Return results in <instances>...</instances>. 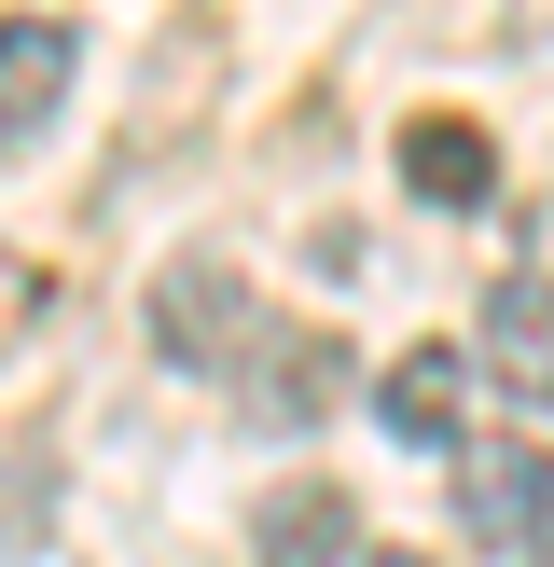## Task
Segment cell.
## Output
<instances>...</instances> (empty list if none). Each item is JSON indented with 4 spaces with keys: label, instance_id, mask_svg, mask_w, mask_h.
<instances>
[{
    "label": "cell",
    "instance_id": "obj_1",
    "mask_svg": "<svg viewBox=\"0 0 554 567\" xmlns=\"http://www.w3.org/2000/svg\"><path fill=\"white\" fill-rule=\"evenodd\" d=\"M138 332H153L166 374H249V347H264V291H249V264H222V249H166L153 291H138Z\"/></svg>",
    "mask_w": 554,
    "mask_h": 567
},
{
    "label": "cell",
    "instance_id": "obj_2",
    "mask_svg": "<svg viewBox=\"0 0 554 567\" xmlns=\"http://www.w3.org/2000/svg\"><path fill=\"white\" fill-rule=\"evenodd\" d=\"M70 83H83V28L70 14H0V153H42Z\"/></svg>",
    "mask_w": 554,
    "mask_h": 567
},
{
    "label": "cell",
    "instance_id": "obj_3",
    "mask_svg": "<svg viewBox=\"0 0 554 567\" xmlns=\"http://www.w3.org/2000/svg\"><path fill=\"white\" fill-rule=\"evenodd\" d=\"M471 374H499V402L554 415V277L541 264L485 291V319H471Z\"/></svg>",
    "mask_w": 554,
    "mask_h": 567
},
{
    "label": "cell",
    "instance_id": "obj_4",
    "mask_svg": "<svg viewBox=\"0 0 554 567\" xmlns=\"http://www.w3.org/2000/svg\"><path fill=\"white\" fill-rule=\"evenodd\" d=\"M249 430H319V415H332V388H347V347H332V332L319 319H277L264 332V347H249Z\"/></svg>",
    "mask_w": 554,
    "mask_h": 567
},
{
    "label": "cell",
    "instance_id": "obj_5",
    "mask_svg": "<svg viewBox=\"0 0 554 567\" xmlns=\"http://www.w3.org/2000/svg\"><path fill=\"white\" fill-rule=\"evenodd\" d=\"M554 513V457H526V443H458V526L485 554H526Z\"/></svg>",
    "mask_w": 554,
    "mask_h": 567
},
{
    "label": "cell",
    "instance_id": "obj_6",
    "mask_svg": "<svg viewBox=\"0 0 554 567\" xmlns=\"http://www.w3.org/2000/svg\"><path fill=\"white\" fill-rule=\"evenodd\" d=\"M388 166H402L416 208H499V138H485V125H458V111H416Z\"/></svg>",
    "mask_w": 554,
    "mask_h": 567
},
{
    "label": "cell",
    "instance_id": "obj_7",
    "mask_svg": "<svg viewBox=\"0 0 554 567\" xmlns=\"http://www.w3.org/2000/svg\"><path fill=\"white\" fill-rule=\"evenodd\" d=\"M458 402H471V347H402L375 374L388 443H416V457H458Z\"/></svg>",
    "mask_w": 554,
    "mask_h": 567
},
{
    "label": "cell",
    "instance_id": "obj_8",
    "mask_svg": "<svg viewBox=\"0 0 554 567\" xmlns=\"http://www.w3.org/2000/svg\"><path fill=\"white\" fill-rule=\"evenodd\" d=\"M249 567H360V498L347 485H277L249 513Z\"/></svg>",
    "mask_w": 554,
    "mask_h": 567
},
{
    "label": "cell",
    "instance_id": "obj_9",
    "mask_svg": "<svg viewBox=\"0 0 554 567\" xmlns=\"http://www.w3.org/2000/svg\"><path fill=\"white\" fill-rule=\"evenodd\" d=\"M14 319H42V264H28V249H0V332Z\"/></svg>",
    "mask_w": 554,
    "mask_h": 567
},
{
    "label": "cell",
    "instance_id": "obj_10",
    "mask_svg": "<svg viewBox=\"0 0 554 567\" xmlns=\"http://www.w3.org/2000/svg\"><path fill=\"white\" fill-rule=\"evenodd\" d=\"M499 42H554V0H499Z\"/></svg>",
    "mask_w": 554,
    "mask_h": 567
},
{
    "label": "cell",
    "instance_id": "obj_11",
    "mask_svg": "<svg viewBox=\"0 0 554 567\" xmlns=\"http://www.w3.org/2000/svg\"><path fill=\"white\" fill-rule=\"evenodd\" d=\"M541 567H554V513H541Z\"/></svg>",
    "mask_w": 554,
    "mask_h": 567
}]
</instances>
